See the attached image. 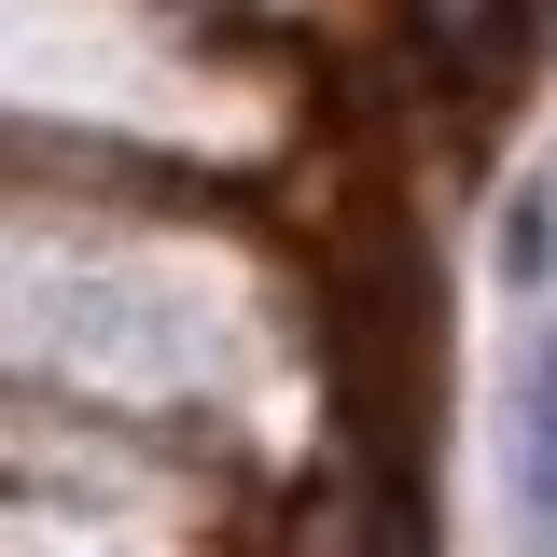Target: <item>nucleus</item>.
Masks as SVG:
<instances>
[{"label": "nucleus", "instance_id": "obj_1", "mask_svg": "<svg viewBox=\"0 0 557 557\" xmlns=\"http://www.w3.org/2000/svg\"><path fill=\"white\" fill-rule=\"evenodd\" d=\"M502 460H516V544L557 557V321L516 348V418H502Z\"/></svg>", "mask_w": 557, "mask_h": 557}]
</instances>
